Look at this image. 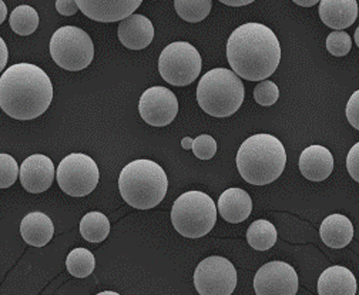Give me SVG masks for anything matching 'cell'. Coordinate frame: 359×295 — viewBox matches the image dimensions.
Here are the masks:
<instances>
[{
  "label": "cell",
  "mask_w": 359,
  "mask_h": 295,
  "mask_svg": "<svg viewBox=\"0 0 359 295\" xmlns=\"http://www.w3.org/2000/svg\"><path fill=\"white\" fill-rule=\"evenodd\" d=\"M66 267L73 277L86 278L95 271L96 260L92 251H88L87 248H74L67 256Z\"/></svg>",
  "instance_id": "d4e9b609"
},
{
  "label": "cell",
  "mask_w": 359,
  "mask_h": 295,
  "mask_svg": "<svg viewBox=\"0 0 359 295\" xmlns=\"http://www.w3.org/2000/svg\"><path fill=\"white\" fill-rule=\"evenodd\" d=\"M346 118L353 129L359 130V90H356L346 104Z\"/></svg>",
  "instance_id": "4dcf8cb0"
},
{
  "label": "cell",
  "mask_w": 359,
  "mask_h": 295,
  "mask_svg": "<svg viewBox=\"0 0 359 295\" xmlns=\"http://www.w3.org/2000/svg\"><path fill=\"white\" fill-rule=\"evenodd\" d=\"M191 150L197 158L210 160L217 153V142L210 135H201L194 139Z\"/></svg>",
  "instance_id": "f546056e"
},
{
  "label": "cell",
  "mask_w": 359,
  "mask_h": 295,
  "mask_svg": "<svg viewBox=\"0 0 359 295\" xmlns=\"http://www.w3.org/2000/svg\"><path fill=\"white\" fill-rule=\"evenodd\" d=\"M203 59L187 41H174L164 48L158 59V71L164 81L177 88L191 84L200 74Z\"/></svg>",
  "instance_id": "ba28073f"
},
{
  "label": "cell",
  "mask_w": 359,
  "mask_h": 295,
  "mask_svg": "<svg viewBox=\"0 0 359 295\" xmlns=\"http://www.w3.org/2000/svg\"><path fill=\"white\" fill-rule=\"evenodd\" d=\"M121 45L130 50H143L154 39V26L149 18L133 13L123 19L117 29Z\"/></svg>",
  "instance_id": "9a60e30c"
},
{
  "label": "cell",
  "mask_w": 359,
  "mask_h": 295,
  "mask_svg": "<svg viewBox=\"0 0 359 295\" xmlns=\"http://www.w3.org/2000/svg\"><path fill=\"white\" fill-rule=\"evenodd\" d=\"M18 161L11 154H0V188L12 187L19 177Z\"/></svg>",
  "instance_id": "4316f807"
},
{
  "label": "cell",
  "mask_w": 359,
  "mask_h": 295,
  "mask_svg": "<svg viewBox=\"0 0 359 295\" xmlns=\"http://www.w3.org/2000/svg\"><path fill=\"white\" fill-rule=\"evenodd\" d=\"M9 23L16 34L29 36L34 33L39 26V15L32 6L22 5L11 13Z\"/></svg>",
  "instance_id": "484cf974"
},
{
  "label": "cell",
  "mask_w": 359,
  "mask_h": 295,
  "mask_svg": "<svg viewBox=\"0 0 359 295\" xmlns=\"http://www.w3.org/2000/svg\"><path fill=\"white\" fill-rule=\"evenodd\" d=\"M20 234L23 240L33 247H44L55 235V226L50 217L34 212L23 217L20 223Z\"/></svg>",
  "instance_id": "ffe728a7"
},
{
  "label": "cell",
  "mask_w": 359,
  "mask_h": 295,
  "mask_svg": "<svg viewBox=\"0 0 359 295\" xmlns=\"http://www.w3.org/2000/svg\"><path fill=\"white\" fill-rule=\"evenodd\" d=\"M320 18L324 25L335 30L351 27L358 18L356 0H321Z\"/></svg>",
  "instance_id": "ac0fdd59"
},
{
  "label": "cell",
  "mask_w": 359,
  "mask_h": 295,
  "mask_svg": "<svg viewBox=\"0 0 359 295\" xmlns=\"http://www.w3.org/2000/svg\"><path fill=\"white\" fill-rule=\"evenodd\" d=\"M318 294L321 295H355L356 278L351 270L334 266L327 268L318 280Z\"/></svg>",
  "instance_id": "d6986e66"
},
{
  "label": "cell",
  "mask_w": 359,
  "mask_h": 295,
  "mask_svg": "<svg viewBox=\"0 0 359 295\" xmlns=\"http://www.w3.org/2000/svg\"><path fill=\"white\" fill-rule=\"evenodd\" d=\"M355 43H356V46L359 48V26H358V29L355 30Z\"/></svg>",
  "instance_id": "f35d334b"
},
{
  "label": "cell",
  "mask_w": 359,
  "mask_h": 295,
  "mask_svg": "<svg viewBox=\"0 0 359 295\" xmlns=\"http://www.w3.org/2000/svg\"><path fill=\"white\" fill-rule=\"evenodd\" d=\"M219 2L227 5V6H231V8H241V6H247L252 2H255V0H219Z\"/></svg>",
  "instance_id": "e575fe53"
},
{
  "label": "cell",
  "mask_w": 359,
  "mask_h": 295,
  "mask_svg": "<svg viewBox=\"0 0 359 295\" xmlns=\"http://www.w3.org/2000/svg\"><path fill=\"white\" fill-rule=\"evenodd\" d=\"M321 240L331 248H344L353 238V226L342 214L328 216L320 228Z\"/></svg>",
  "instance_id": "44dd1931"
},
{
  "label": "cell",
  "mask_w": 359,
  "mask_h": 295,
  "mask_svg": "<svg viewBox=\"0 0 359 295\" xmlns=\"http://www.w3.org/2000/svg\"><path fill=\"white\" fill-rule=\"evenodd\" d=\"M8 59H9V49L5 43V40L0 37V73H2L8 64Z\"/></svg>",
  "instance_id": "836d02e7"
},
{
  "label": "cell",
  "mask_w": 359,
  "mask_h": 295,
  "mask_svg": "<svg viewBox=\"0 0 359 295\" xmlns=\"http://www.w3.org/2000/svg\"><path fill=\"white\" fill-rule=\"evenodd\" d=\"M227 59L233 71L241 78L265 80L276 73L280 64V40L265 25L245 23L231 33L227 43Z\"/></svg>",
  "instance_id": "6da1fadb"
},
{
  "label": "cell",
  "mask_w": 359,
  "mask_h": 295,
  "mask_svg": "<svg viewBox=\"0 0 359 295\" xmlns=\"http://www.w3.org/2000/svg\"><path fill=\"white\" fill-rule=\"evenodd\" d=\"M193 139L191 137H184L183 140H182V146H183V149H186V150H191V147H193Z\"/></svg>",
  "instance_id": "74e56055"
},
{
  "label": "cell",
  "mask_w": 359,
  "mask_h": 295,
  "mask_svg": "<svg viewBox=\"0 0 359 295\" xmlns=\"http://www.w3.org/2000/svg\"><path fill=\"white\" fill-rule=\"evenodd\" d=\"M142 2L143 0H76L84 16L100 23L121 22L136 12Z\"/></svg>",
  "instance_id": "4fadbf2b"
},
{
  "label": "cell",
  "mask_w": 359,
  "mask_h": 295,
  "mask_svg": "<svg viewBox=\"0 0 359 295\" xmlns=\"http://www.w3.org/2000/svg\"><path fill=\"white\" fill-rule=\"evenodd\" d=\"M217 207L224 220L231 224H238L250 217L252 212V200L243 188H229L219 195Z\"/></svg>",
  "instance_id": "e0dca14e"
},
{
  "label": "cell",
  "mask_w": 359,
  "mask_h": 295,
  "mask_svg": "<svg viewBox=\"0 0 359 295\" xmlns=\"http://www.w3.org/2000/svg\"><path fill=\"white\" fill-rule=\"evenodd\" d=\"M351 48H352V40L346 32L337 30V32H332L328 34L327 50L332 56H335V57L346 56L351 52Z\"/></svg>",
  "instance_id": "83f0119b"
},
{
  "label": "cell",
  "mask_w": 359,
  "mask_h": 295,
  "mask_svg": "<svg viewBox=\"0 0 359 295\" xmlns=\"http://www.w3.org/2000/svg\"><path fill=\"white\" fill-rule=\"evenodd\" d=\"M254 288L258 295H295L298 292V274L287 263H266L257 271Z\"/></svg>",
  "instance_id": "8fae6325"
},
{
  "label": "cell",
  "mask_w": 359,
  "mask_h": 295,
  "mask_svg": "<svg viewBox=\"0 0 359 295\" xmlns=\"http://www.w3.org/2000/svg\"><path fill=\"white\" fill-rule=\"evenodd\" d=\"M334 170L332 153L324 146H309L299 156V172L309 181H324Z\"/></svg>",
  "instance_id": "2e32d148"
},
{
  "label": "cell",
  "mask_w": 359,
  "mask_h": 295,
  "mask_svg": "<svg viewBox=\"0 0 359 295\" xmlns=\"http://www.w3.org/2000/svg\"><path fill=\"white\" fill-rule=\"evenodd\" d=\"M117 295V292H114V291H103V292H99V295Z\"/></svg>",
  "instance_id": "ab89813d"
},
{
  "label": "cell",
  "mask_w": 359,
  "mask_h": 295,
  "mask_svg": "<svg viewBox=\"0 0 359 295\" xmlns=\"http://www.w3.org/2000/svg\"><path fill=\"white\" fill-rule=\"evenodd\" d=\"M237 280L233 263L218 256L203 260L194 273V285L201 295H230L237 287Z\"/></svg>",
  "instance_id": "30bf717a"
},
{
  "label": "cell",
  "mask_w": 359,
  "mask_h": 295,
  "mask_svg": "<svg viewBox=\"0 0 359 295\" xmlns=\"http://www.w3.org/2000/svg\"><path fill=\"white\" fill-rule=\"evenodd\" d=\"M80 234L88 242H102L110 234V221L103 213H88L80 221Z\"/></svg>",
  "instance_id": "7402d4cb"
},
{
  "label": "cell",
  "mask_w": 359,
  "mask_h": 295,
  "mask_svg": "<svg viewBox=\"0 0 359 295\" xmlns=\"http://www.w3.org/2000/svg\"><path fill=\"white\" fill-rule=\"evenodd\" d=\"M52 100V80L34 64H13L0 77V109L12 118H37L50 107Z\"/></svg>",
  "instance_id": "7a4b0ae2"
},
{
  "label": "cell",
  "mask_w": 359,
  "mask_h": 295,
  "mask_svg": "<svg viewBox=\"0 0 359 295\" xmlns=\"http://www.w3.org/2000/svg\"><path fill=\"white\" fill-rule=\"evenodd\" d=\"M171 221L175 231L183 237L201 238L217 223V205L203 191H187L174 201Z\"/></svg>",
  "instance_id": "8992f818"
},
{
  "label": "cell",
  "mask_w": 359,
  "mask_h": 295,
  "mask_svg": "<svg viewBox=\"0 0 359 295\" xmlns=\"http://www.w3.org/2000/svg\"><path fill=\"white\" fill-rule=\"evenodd\" d=\"M20 183L32 194H40L49 190L55 180V164L43 154L27 157L20 165Z\"/></svg>",
  "instance_id": "5bb4252c"
},
{
  "label": "cell",
  "mask_w": 359,
  "mask_h": 295,
  "mask_svg": "<svg viewBox=\"0 0 359 295\" xmlns=\"http://www.w3.org/2000/svg\"><path fill=\"white\" fill-rule=\"evenodd\" d=\"M280 97V89L271 80H261L254 89V99L259 106H273Z\"/></svg>",
  "instance_id": "f1b7e54d"
},
{
  "label": "cell",
  "mask_w": 359,
  "mask_h": 295,
  "mask_svg": "<svg viewBox=\"0 0 359 295\" xmlns=\"http://www.w3.org/2000/svg\"><path fill=\"white\" fill-rule=\"evenodd\" d=\"M236 161L247 183L265 186L274 183L285 170L287 151L276 136L254 135L241 144Z\"/></svg>",
  "instance_id": "3957f363"
},
{
  "label": "cell",
  "mask_w": 359,
  "mask_h": 295,
  "mask_svg": "<svg viewBox=\"0 0 359 295\" xmlns=\"http://www.w3.org/2000/svg\"><path fill=\"white\" fill-rule=\"evenodd\" d=\"M56 9L63 16H73L77 13L79 6L76 0H56Z\"/></svg>",
  "instance_id": "d6a6232c"
},
{
  "label": "cell",
  "mask_w": 359,
  "mask_h": 295,
  "mask_svg": "<svg viewBox=\"0 0 359 295\" xmlns=\"http://www.w3.org/2000/svg\"><path fill=\"white\" fill-rule=\"evenodd\" d=\"M346 168L349 176L359 183V142L352 146L346 156Z\"/></svg>",
  "instance_id": "1f68e13d"
},
{
  "label": "cell",
  "mask_w": 359,
  "mask_h": 295,
  "mask_svg": "<svg viewBox=\"0 0 359 295\" xmlns=\"http://www.w3.org/2000/svg\"><path fill=\"white\" fill-rule=\"evenodd\" d=\"M248 244L257 251H266L277 242V230L266 220L254 221L247 231Z\"/></svg>",
  "instance_id": "603a6c76"
},
{
  "label": "cell",
  "mask_w": 359,
  "mask_h": 295,
  "mask_svg": "<svg viewBox=\"0 0 359 295\" xmlns=\"http://www.w3.org/2000/svg\"><path fill=\"white\" fill-rule=\"evenodd\" d=\"M177 15L189 23L204 20L212 8L211 0H174Z\"/></svg>",
  "instance_id": "cb8c5ba5"
},
{
  "label": "cell",
  "mask_w": 359,
  "mask_h": 295,
  "mask_svg": "<svg viewBox=\"0 0 359 295\" xmlns=\"http://www.w3.org/2000/svg\"><path fill=\"white\" fill-rule=\"evenodd\" d=\"M139 111L147 124L154 128H165L178 113V100L167 88H150L140 97Z\"/></svg>",
  "instance_id": "7c38bea8"
},
{
  "label": "cell",
  "mask_w": 359,
  "mask_h": 295,
  "mask_svg": "<svg viewBox=\"0 0 359 295\" xmlns=\"http://www.w3.org/2000/svg\"><path fill=\"white\" fill-rule=\"evenodd\" d=\"M118 190L128 205L137 210H150L164 200L168 179L163 167L156 161L134 160L120 173Z\"/></svg>",
  "instance_id": "277c9868"
},
{
  "label": "cell",
  "mask_w": 359,
  "mask_h": 295,
  "mask_svg": "<svg viewBox=\"0 0 359 295\" xmlns=\"http://www.w3.org/2000/svg\"><path fill=\"white\" fill-rule=\"evenodd\" d=\"M6 16H8V8H6L4 0H0V25L5 22Z\"/></svg>",
  "instance_id": "8d00e7d4"
},
{
  "label": "cell",
  "mask_w": 359,
  "mask_h": 295,
  "mask_svg": "<svg viewBox=\"0 0 359 295\" xmlns=\"http://www.w3.org/2000/svg\"><path fill=\"white\" fill-rule=\"evenodd\" d=\"M56 177L63 193L72 197H84L97 187L100 172L92 157L83 153H72L60 161Z\"/></svg>",
  "instance_id": "9c48e42d"
},
{
  "label": "cell",
  "mask_w": 359,
  "mask_h": 295,
  "mask_svg": "<svg viewBox=\"0 0 359 295\" xmlns=\"http://www.w3.org/2000/svg\"><path fill=\"white\" fill-rule=\"evenodd\" d=\"M244 95L240 76L224 67L207 71L197 86L198 106L212 117H230L237 113Z\"/></svg>",
  "instance_id": "5b68a950"
},
{
  "label": "cell",
  "mask_w": 359,
  "mask_h": 295,
  "mask_svg": "<svg viewBox=\"0 0 359 295\" xmlns=\"http://www.w3.org/2000/svg\"><path fill=\"white\" fill-rule=\"evenodd\" d=\"M50 55L55 63L69 71H80L95 57L93 40L83 29L65 26L50 39Z\"/></svg>",
  "instance_id": "52a82bcc"
},
{
  "label": "cell",
  "mask_w": 359,
  "mask_h": 295,
  "mask_svg": "<svg viewBox=\"0 0 359 295\" xmlns=\"http://www.w3.org/2000/svg\"><path fill=\"white\" fill-rule=\"evenodd\" d=\"M320 0H294V4H297L298 6L302 8H311V6H316Z\"/></svg>",
  "instance_id": "d590c367"
}]
</instances>
